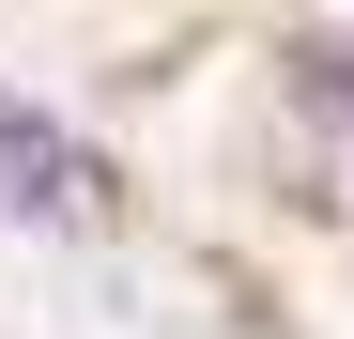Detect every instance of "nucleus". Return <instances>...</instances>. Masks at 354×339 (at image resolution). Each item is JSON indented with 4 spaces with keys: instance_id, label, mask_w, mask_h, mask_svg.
Segmentation results:
<instances>
[{
    "instance_id": "obj_2",
    "label": "nucleus",
    "mask_w": 354,
    "mask_h": 339,
    "mask_svg": "<svg viewBox=\"0 0 354 339\" xmlns=\"http://www.w3.org/2000/svg\"><path fill=\"white\" fill-rule=\"evenodd\" d=\"M292 77H308V108H324V124H354V46H308Z\"/></svg>"
},
{
    "instance_id": "obj_1",
    "label": "nucleus",
    "mask_w": 354,
    "mask_h": 339,
    "mask_svg": "<svg viewBox=\"0 0 354 339\" xmlns=\"http://www.w3.org/2000/svg\"><path fill=\"white\" fill-rule=\"evenodd\" d=\"M108 201H124V170H108L46 93L0 77V216H16V232H93Z\"/></svg>"
}]
</instances>
